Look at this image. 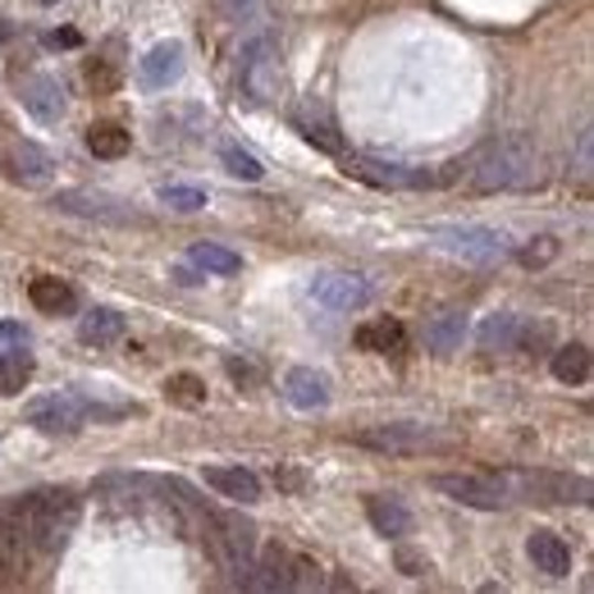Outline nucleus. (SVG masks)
<instances>
[{
    "instance_id": "nucleus-34",
    "label": "nucleus",
    "mask_w": 594,
    "mask_h": 594,
    "mask_svg": "<svg viewBox=\"0 0 594 594\" xmlns=\"http://www.w3.org/2000/svg\"><path fill=\"white\" fill-rule=\"evenodd\" d=\"M540 247H521V266H544L558 257V238H536Z\"/></svg>"
},
{
    "instance_id": "nucleus-31",
    "label": "nucleus",
    "mask_w": 594,
    "mask_h": 594,
    "mask_svg": "<svg viewBox=\"0 0 594 594\" xmlns=\"http://www.w3.org/2000/svg\"><path fill=\"white\" fill-rule=\"evenodd\" d=\"M220 161H225V170H229L234 179H247V183H257V179L266 174V165L257 161V155H252V151H242V147H234V142L220 147Z\"/></svg>"
},
{
    "instance_id": "nucleus-14",
    "label": "nucleus",
    "mask_w": 594,
    "mask_h": 594,
    "mask_svg": "<svg viewBox=\"0 0 594 594\" xmlns=\"http://www.w3.org/2000/svg\"><path fill=\"white\" fill-rule=\"evenodd\" d=\"M23 106L42 123H60L65 119V87H60V78H46V74L28 78L23 83Z\"/></svg>"
},
{
    "instance_id": "nucleus-28",
    "label": "nucleus",
    "mask_w": 594,
    "mask_h": 594,
    "mask_svg": "<svg viewBox=\"0 0 594 594\" xmlns=\"http://www.w3.org/2000/svg\"><path fill=\"white\" fill-rule=\"evenodd\" d=\"M293 123L302 129V138L311 142V147H321V151H330V155H343V138H338V129L330 119H311L306 110H293Z\"/></svg>"
},
{
    "instance_id": "nucleus-7",
    "label": "nucleus",
    "mask_w": 594,
    "mask_h": 594,
    "mask_svg": "<svg viewBox=\"0 0 594 594\" xmlns=\"http://www.w3.org/2000/svg\"><path fill=\"white\" fill-rule=\"evenodd\" d=\"M353 440L361 449H375V453H425V449H434V430L430 425H412V421H398V425L357 430Z\"/></svg>"
},
{
    "instance_id": "nucleus-22",
    "label": "nucleus",
    "mask_w": 594,
    "mask_h": 594,
    "mask_svg": "<svg viewBox=\"0 0 594 594\" xmlns=\"http://www.w3.org/2000/svg\"><path fill=\"white\" fill-rule=\"evenodd\" d=\"M28 298H33V306H37V311H46V316H60V311H74V302H78L65 279H51V274L33 279V284H28Z\"/></svg>"
},
{
    "instance_id": "nucleus-13",
    "label": "nucleus",
    "mask_w": 594,
    "mask_h": 594,
    "mask_svg": "<svg viewBox=\"0 0 594 594\" xmlns=\"http://www.w3.org/2000/svg\"><path fill=\"white\" fill-rule=\"evenodd\" d=\"M55 206L69 210V215H87V220H106V225H129L133 220V215L123 210V202H115L106 193H83V187H74V193H60Z\"/></svg>"
},
{
    "instance_id": "nucleus-16",
    "label": "nucleus",
    "mask_w": 594,
    "mask_h": 594,
    "mask_svg": "<svg viewBox=\"0 0 594 594\" xmlns=\"http://www.w3.org/2000/svg\"><path fill=\"white\" fill-rule=\"evenodd\" d=\"M526 553H530V562H536V572H544V576H568L572 572V549L562 536H553V530H536V536L526 540Z\"/></svg>"
},
{
    "instance_id": "nucleus-2",
    "label": "nucleus",
    "mask_w": 594,
    "mask_h": 594,
    "mask_svg": "<svg viewBox=\"0 0 594 594\" xmlns=\"http://www.w3.org/2000/svg\"><path fill=\"white\" fill-rule=\"evenodd\" d=\"M23 530H28V540H33L37 549L55 553L60 544L69 540V530L78 521V498L74 494H42L33 498V504H23Z\"/></svg>"
},
{
    "instance_id": "nucleus-10",
    "label": "nucleus",
    "mask_w": 594,
    "mask_h": 594,
    "mask_svg": "<svg viewBox=\"0 0 594 594\" xmlns=\"http://www.w3.org/2000/svg\"><path fill=\"white\" fill-rule=\"evenodd\" d=\"M430 485L440 489V494H449L453 504L485 508V512L504 508V498H508V489H504V485H498V480H485V476H434Z\"/></svg>"
},
{
    "instance_id": "nucleus-18",
    "label": "nucleus",
    "mask_w": 594,
    "mask_h": 594,
    "mask_svg": "<svg viewBox=\"0 0 594 594\" xmlns=\"http://www.w3.org/2000/svg\"><path fill=\"white\" fill-rule=\"evenodd\" d=\"M402 343H408V330H402L398 321H389V316L357 325V348H361V353H380V357H389V353L402 348Z\"/></svg>"
},
{
    "instance_id": "nucleus-39",
    "label": "nucleus",
    "mask_w": 594,
    "mask_h": 594,
    "mask_svg": "<svg viewBox=\"0 0 594 594\" xmlns=\"http://www.w3.org/2000/svg\"><path fill=\"white\" fill-rule=\"evenodd\" d=\"M215 6H220V14H229V19H242L247 10L257 6V0H215Z\"/></svg>"
},
{
    "instance_id": "nucleus-37",
    "label": "nucleus",
    "mask_w": 594,
    "mask_h": 594,
    "mask_svg": "<svg viewBox=\"0 0 594 594\" xmlns=\"http://www.w3.org/2000/svg\"><path fill=\"white\" fill-rule=\"evenodd\" d=\"M19 343H28V330H23V325H0V353L19 348Z\"/></svg>"
},
{
    "instance_id": "nucleus-24",
    "label": "nucleus",
    "mask_w": 594,
    "mask_h": 594,
    "mask_svg": "<svg viewBox=\"0 0 594 594\" xmlns=\"http://www.w3.org/2000/svg\"><path fill=\"white\" fill-rule=\"evenodd\" d=\"M521 316H508V311H504V316H485V325H480V348L485 353H512L517 348V338H521Z\"/></svg>"
},
{
    "instance_id": "nucleus-21",
    "label": "nucleus",
    "mask_w": 594,
    "mask_h": 594,
    "mask_svg": "<svg viewBox=\"0 0 594 594\" xmlns=\"http://www.w3.org/2000/svg\"><path fill=\"white\" fill-rule=\"evenodd\" d=\"M28 380H33V353H28V343L0 353V393L14 398V393H23Z\"/></svg>"
},
{
    "instance_id": "nucleus-27",
    "label": "nucleus",
    "mask_w": 594,
    "mask_h": 594,
    "mask_svg": "<svg viewBox=\"0 0 594 594\" xmlns=\"http://www.w3.org/2000/svg\"><path fill=\"white\" fill-rule=\"evenodd\" d=\"M193 266H202L206 274H238L242 270V257L238 252H229V247H220V242H193Z\"/></svg>"
},
{
    "instance_id": "nucleus-3",
    "label": "nucleus",
    "mask_w": 594,
    "mask_h": 594,
    "mask_svg": "<svg viewBox=\"0 0 594 594\" xmlns=\"http://www.w3.org/2000/svg\"><path fill=\"white\" fill-rule=\"evenodd\" d=\"M425 238L462 261H476V266H494L508 257V238L485 229V225H430Z\"/></svg>"
},
{
    "instance_id": "nucleus-15",
    "label": "nucleus",
    "mask_w": 594,
    "mask_h": 594,
    "mask_svg": "<svg viewBox=\"0 0 594 594\" xmlns=\"http://www.w3.org/2000/svg\"><path fill=\"white\" fill-rule=\"evenodd\" d=\"M206 485L215 494L234 498V504H242V508H252L261 498V480L247 472V466H206Z\"/></svg>"
},
{
    "instance_id": "nucleus-12",
    "label": "nucleus",
    "mask_w": 594,
    "mask_h": 594,
    "mask_svg": "<svg viewBox=\"0 0 594 594\" xmlns=\"http://www.w3.org/2000/svg\"><path fill=\"white\" fill-rule=\"evenodd\" d=\"M138 78L147 91H165L183 78V46L179 42H161V46H151L142 60H138Z\"/></svg>"
},
{
    "instance_id": "nucleus-17",
    "label": "nucleus",
    "mask_w": 594,
    "mask_h": 594,
    "mask_svg": "<svg viewBox=\"0 0 594 594\" xmlns=\"http://www.w3.org/2000/svg\"><path fill=\"white\" fill-rule=\"evenodd\" d=\"M284 393H289L293 408H302V412H321V408H330V380H325L321 370H311V366L289 370Z\"/></svg>"
},
{
    "instance_id": "nucleus-36",
    "label": "nucleus",
    "mask_w": 594,
    "mask_h": 594,
    "mask_svg": "<svg viewBox=\"0 0 594 594\" xmlns=\"http://www.w3.org/2000/svg\"><path fill=\"white\" fill-rule=\"evenodd\" d=\"M398 568L408 572V576H425V572H430V558H421V553H408V549H398Z\"/></svg>"
},
{
    "instance_id": "nucleus-11",
    "label": "nucleus",
    "mask_w": 594,
    "mask_h": 594,
    "mask_svg": "<svg viewBox=\"0 0 594 594\" xmlns=\"http://www.w3.org/2000/svg\"><path fill=\"white\" fill-rule=\"evenodd\" d=\"M28 549H33V540H28V530H23V517L0 521V590L23 585V576H28Z\"/></svg>"
},
{
    "instance_id": "nucleus-20",
    "label": "nucleus",
    "mask_w": 594,
    "mask_h": 594,
    "mask_svg": "<svg viewBox=\"0 0 594 594\" xmlns=\"http://www.w3.org/2000/svg\"><path fill=\"white\" fill-rule=\"evenodd\" d=\"M366 517H370V526L380 530V536H389V540H398V536H408V530H412V512L402 508L398 498H370Z\"/></svg>"
},
{
    "instance_id": "nucleus-5",
    "label": "nucleus",
    "mask_w": 594,
    "mask_h": 594,
    "mask_svg": "<svg viewBox=\"0 0 594 594\" xmlns=\"http://www.w3.org/2000/svg\"><path fill=\"white\" fill-rule=\"evenodd\" d=\"M498 485H512L517 494H526L530 504H590V480H572V476H549V472H517Z\"/></svg>"
},
{
    "instance_id": "nucleus-8",
    "label": "nucleus",
    "mask_w": 594,
    "mask_h": 594,
    "mask_svg": "<svg viewBox=\"0 0 594 594\" xmlns=\"http://www.w3.org/2000/svg\"><path fill=\"white\" fill-rule=\"evenodd\" d=\"M83 421H87L83 398L51 393V398H33V402H28V425H37L42 434H78Z\"/></svg>"
},
{
    "instance_id": "nucleus-9",
    "label": "nucleus",
    "mask_w": 594,
    "mask_h": 594,
    "mask_svg": "<svg viewBox=\"0 0 594 594\" xmlns=\"http://www.w3.org/2000/svg\"><path fill=\"white\" fill-rule=\"evenodd\" d=\"M311 298H316L325 311H361L370 302V284H366L361 274L330 270V274L311 279Z\"/></svg>"
},
{
    "instance_id": "nucleus-41",
    "label": "nucleus",
    "mask_w": 594,
    "mask_h": 594,
    "mask_svg": "<svg viewBox=\"0 0 594 594\" xmlns=\"http://www.w3.org/2000/svg\"><path fill=\"white\" fill-rule=\"evenodd\" d=\"M46 6H51V0H46Z\"/></svg>"
},
{
    "instance_id": "nucleus-38",
    "label": "nucleus",
    "mask_w": 594,
    "mask_h": 594,
    "mask_svg": "<svg viewBox=\"0 0 594 594\" xmlns=\"http://www.w3.org/2000/svg\"><path fill=\"white\" fill-rule=\"evenodd\" d=\"M78 42H83V37L74 33V28H65V33H51V37H46V46H51V51H74Z\"/></svg>"
},
{
    "instance_id": "nucleus-32",
    "label": "nucleus",
    "mask_w": 594,
    "mask_h": 594,
    "mask_svg": "<svg viewBox=\"0 0 594 594\" xmlns=\"http://www.w3.org/2000/svg\"><path fill=\"white\" fill-rule=\"evenodd\" d=\"M161 202L183 210V215H193V210L206 206V193H202V187H161Z\"/></svg>"
},
{
    "instance_id": "nucleus-26",
    "label": "nucleus",
    "mask_w": 594,
    "mask_h": 594,
    "mask_svg": "<svg viewBox=\"0 0 594 594\" xmlns=\"http://www.w3.org/2000/svg\"><path fill=\"white\" fill-rule=\"evenodd\" d=\"M553 375L562 385H585L590 380V348L585 343H568L553 353Z\"/></svg>"
},
{
    "instance_id": "nucleus-6",
    "label": "nucleus",
    "mask_w": 594,
    "mask_h": 594,
    "mask_svg": "<svg viewBox=\"0 0 594 594\" xmlns=\"http://www.w3.org/2000/svg\"><path fill=\"white\" fill-rule=\"evenodd\" d=\"M343 174L357 183H370V187H430L434 183L425 170L389 165V161H375V155H343Z\"/></svg>"
},
{
    "instance_id": "nucleus-30",
    "label": "nucleus",
    "mask_w": 594,
    "mask_h": 594,
    "mask_svg": "<svg viewBox=\"0 0 594 594\" xmlns=\"http://www.w3.org/2000/svg\"><path fill=\"white\" fill-rule=\"evenodd\" d=\"M165 398L179 402V408H202V402H206V385L197 380V375L179 370V375H170V380H165Z\"/></svg>"
},
{
    "instance_id": "nucleus-23",
    "label": "nucleus",
    "mask_w": 594,
    "mask_h": 594,
    "mask_svg": "<svg viewBox=\"0 0 594 594\" xmlns=\"http://www.w3.org/2000/svg\"><path fill=\"white\" fill-rule=\"evenodd\" d=\"M119 334H123V316H119V311H110V306H91L87 316L78 321V338L91 343V348H101V343H115Z\"/></svg>"
},
{
    "instance_id": "nucleus-40",
    "label": "nucleus",
    "mask_w": 594,
    "mask_h": 594,
    "mask_svg": "<svg viewBox=\"0 0 594 594\" xmlns=\"http://www.w3.org/2000/svg\"><path fill=\"white\" fill-rule=\"evenodd\" d=\"M14 37V23H6V19H0V46H6Z\"/></svg>"
},
{
    "instance_id": "nucleus-33",
    "label": "nucleus",
    "mask_w": 594,
    "mask_h": 594,
    "mask_svg": "<svg viewBox=\"0 0 594 594\" xmlns=\"http://www.w3.org/2000/svg\"><path fill=\"white\" fill-rule=\"evenodd\" d=\"M289 590H311V585H321V568L311 558H289Z\"/></svg>"
},
{
    "instance_id": "nucleus-4",
    "label": "nucleus",
    "mask_w": 594,
    "mask_h": 594,
    "mask_svg": "<svg viewBox=\"0 0 594 594\" xmlns=\"http://www.w3.org/2000/svg\"><path fill=\"white\" fill-rule=\"evenodd\" d=\"M238 87L252 106H274L279 101V55L270 37H257L242 51V69H238Z\"/></svg>"
},
{
    "instance_id": "nucleus-25",
    "label": "nucleus",
    "mask_w": 594,
    "mask_h": 594,
    "mask_svg": "<svg viewBox=\"0 0 594 594\" xmlns=\"http://www.w3.org/2000/svg\"><path fill=\"white\" fill-rule=\"evenodd\" d=\"M133 138L119 129V123H97V129H87V151L97 155V161H119V155H129Z\"/></svg>"
},
{
    "instance_id": "nucleus-35",
    "label": "nucleus",
    "mask_w": 594,
    "mask_h": 594,
    "mask_svg": "<svg viewBox=\"0 0 594 594\" xmlns=\"http://www.w3.org/2000/svg\"><path fill=\"white\" fill-rule=\"evenodd\" d=\"M225 370L234 375L238 385H257V380H261V370H257L252 361H238V357H225Z\"/></svg>"
},
{
    "instance_id": "nucleus-29",
    "label": "nucleus",
    "mask_w": 594,
    "mask_h": 594,
    "mask_svg": "<svg viewBox=\"0 0 594 594\" xmlns=\"http://www.w3.org/2000/svg\"><path fill=\"white\" fill-rule=\"evenodd\" d=\"M14 165H19V179L23 183H46L51 179V155L42 147H33V142L14 147Z\"/></svg>"
},
{
    "instance_id": "nucleus-1",
    "label": "nucleus",
    "mask_w": 594,
    "mask_h": 594,
    "mask_svg": "<svg viewBox=\"0 0 594 594\" xmlns=\"http://www.w3.org/2000/svg\"><path fill=\"white\" fill-rule=\"evenodd\" d=\"M536 165H540V155H536V147H530L526 138H504V142H489L476 155V165H472V174H466V183H472L476 193L530 187V183H536Z\"/></svg>"
},
{
    "instance_id": "nucleus-19",
    "label": "nucleus",
    "mask_w": 594,
    "mask_h": 594,
    "mask_svg": "<svg viewBox=\"0 0 594 594\" xmlns=\"http://www.w3.org/2000/svg\"><path fill=\"white\" fill-rule=\"evenodd\" d=\"M462 338H466V316H462V311H440V316L425 325V348L440 353V357L457 353Z\"/></svg>"
}]
</instances>
